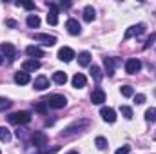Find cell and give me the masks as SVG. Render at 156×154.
I'll use <instances>...</instances> for the list:
<instances>
[{
  "label": "cell",
  "mask_w": 156,
  "mask_h": 154,
  "mask_svg": "<svg viewBox=\"0 0 156 154\" xmlns=\"http://www.w3.org/2000/svg\"><path fill=\"white\" fill-rule=\"evenodd\" d=\"M7 120L15 125H24V123H29L31 121V113L29 111H18V113H13V114L7 116Z\"/></svg>",
  "instance_id": "1"
},
{
  "label": "cell",
  "mask_w": 156,
  "mask_h": 154,
  "mask_svg": "<svg viewBox=\"0 0 156 154\" xmlns=\"http://www.w3.org/2000/svg\"><path fill=\"white\" fill-rule=\"evenodd\" d=\"M51 109H64L66 105H67V100H66V96H62V94H51L49 98H45L44 100Z\"/></svg>",
  "instance_id": "2"
},
{
  "label": "cell",
  "mask_w": 156,
  "mask_h": 154,
  "mask_svg": "<svg viewBox=\"0 0 156 154\" xmlns=\"http://www.w3.org/2000/svg\"><path fill=\"white\" fill-rule=\"evenodd\" d=\"M49 7V15H47V24L49 26H56L58 24V5L55 2H47Z\"/></svg>",
  "instance_id": "3"
},
{
  "label": "cell",
  "mask_w": 156,
  "mask_h": 154,
  "mask_svg": "<svg viewBox=\"0 0 156 154\" xmlns=\"http://www.w3.org/2000/svg\"><path fill=\"white\" fill-rule=\"evenodd\" d=\"M140 69H142V62L138 58H129L125 62V73L127 75H136V73H140Z\"/></svg>",
  "instance_id": "4"
},
{
  "label": "cell",
  "mask_w": 156,
  "mask_h": 154,
  "mask_svg": "<svg viewBox=\"0 0 156 154\" xmlns=\"http://www.w3.org/2000/svg\"><path fill=\"white\" fill-rule=\"evenodd\" d=\"M144 31H145V24H136V26H131V27L125 31V40L134 38V37H140Z\"/></svg>",
  "instance_id": "5"
},
{
  "label": "cell",
  "mask_w": 156,
  "mask_h": 154,
  "mask_svg": "<svg viewBox=\"0 0 156 154\" xmlns=\"http://www.w3.org/2000/svg\"><path fill=\"white\" fill-rule=\"evenodd\" d=\"M100 114H102V118H104L107 123H115V121H116V113H115V109H111V107H102V109H100Z\"/></svg>",
  "instance_id": "6"
},
{
  "label": "cell",
  "mask_w": 156,
  "mask_h": 154,
  "mask_svg": "<svg viewBox=\"0 0 156 154\" xmlns=\"http://www.w3.org/2000/svg\"><path fill=\"white\" fill-rule=\"evenodd\" d=\"M35 40L40 42V44H44V45H47V47H51V45L56 44V38H55V37H51V35H44V33H37V35H35Z\"/></svg>",
  "instance_id": "7"
},
{
  "label": "cell",
  "mask_w": 156,
  "mask_h": 154,
  "mask_svg": "<svg viewBox=\"0 0 156 154\" xmlns=\"http://www.w3.org/2000/svg\"><path fill=\"white\" fill-rule=\"evenodd\" d=\"M0 51H2V54H4L5 58H9V60H13V58L16 56V49H15L13 44H2V45H0Z\"/></svg>",
  "instance_id": "8"
},
{
  "label": "cell",
  "mask_w": 156,
  "mask_h": 154,
  "mask_svg": "<svg viewBox=\"0 0 156 154\" xmlns=\"http://www.w3.org/2000/svg\"><path fill=\"white\" fill-rule=\"evenodd\" d=\"M91 102H93L94 105H102V103L105 102V93H104L100 87H96V89L93 91V94H91Z\"/></svg>",
  "instance_id": "9"
},
{
  "label": "cell",
  "mask_w": 156,
  "mask_h": 154,
  "mask_svg": "<svg viewBox=\"0 0 156 154\" xmlns=\"http://www.w3.org/2000/svg\"><path fill=\"white\" fill-rule=\"evenodd\" d=\"M31 142H33V145H37L38 149H44V147L47 145V136H45L44 132H35L33 138H31Z\"/></svg>",
  "instance_id": "10"
},
{
  "label": "cell",
  "mask_w": 156,
  "mask_h": 154,
  "mask_svg": "<svg viewBox=\"0 0 156 154\" xmlns=\"http://www.w3.org/2000/svg\"><path fill=\"white\" fill-rule=\"evenodd\" d=\"M58 58H60L62 62H71V60L75 58V51H73L71 47H62V49L58 51Z\"/></svg>",
  "instance_id": "11"
},
{
  "label": "cell",
  "mask_w": 156,
  "mask_h": 154,
  "mask_svg": "<svg viewBox=\"0 0 156 154\" xmlns=\"http://www.w3.org/2000/svg\"><path fill=\"white\" fill-rule=\"evenodd\" d=\"M66 29L69 31V35H80V31H82V27H80V24H78L75 18H69L67 22H66Z\"/></svg>",
  "instance_id": "12"
},
{
  "label": "cell",
  "mask_w": 156,
  "mask_h": 154,
  "mask_svg": "<svg viewBox=\"0 0 156 154\" xmlns=\"http://www.w3.org/2000/svg\"><path fill=\"white\" fill-rule=\"evenodd\" d=\"M116 64H118L116 58H104V65H105V73H107V76H113V75H115Z\"/></svg>",
  "instance_id": "13"
},
{
  "label": "cell",
  "mask_w": 156,
  "mask_h": 154,
  "mask_svg": "<svg viewBox=\"0 0 156 154\" xmlns=\"http://www.w3.org/2000/svg\"><path fill=\"white\" fill-rule=\"evenodd\" d=\"M26 53H27V56H31V60L44 56V51H42L40 47H37V45H27V47H26Z\"/></svg>",
  "instance_id": "14"
},
{
  "label": "cell",
  "mask_w": 156,
  "mask_h": 154,
  "mask_svg": "<svg viewBox=\"0 0 156 154\" xmlns=\"http://www.w3.org/2000/svg\"><path fill=\"white\" fill-rule=\"evenodd\" d=\"M15 82H16L18 85H27V83L31 82V76H29V73H26V71H18V73L15 75Z\"/></svg>",
  "instance_id": "15"
},
{
  "label": "cell",
  "mask_w": 156,
  "mask_h": 154,
  "mask_svg": "<svg viewBox=\"0 0 156 154\" xmlns=\"http://www.w3.org/2000/svg\"><path fill=\"white\" fill-rule=\"evenodd\" d=\"M37 69H40V62L38 60H26V62L22 64V71H26V73L37 71Z\"/></svg>",
  "instance_id": "16"
},
{
  "label": "cell",
  "mask_w": 156,
  "mask_h": 154,
  "mask_svg": "<svg viewBox=\"0 0 156 154\" xmlns=\"http://www.w3.org/2000/svg\"><path fill=\"white\" fill-rule=\"evenodd\" d=\"M33 85H35L37 91H44V89L49 87V80H47L45 76H37L35 78V82H33Z\"/></svg>",
  "instance_id": "17"
},
{
  "label": "cell",
  "mask_w": 156,
  "mask_h": 154,
  "mask_svg": "<svg viewBox=\"0 0 156 154\" xmlns=\"http://www.w3.org/2000/svg\"><path fill=\"white\" fill-rule=\"evenodd\" d=\"M89 73H91V78H93L96 83H100V82H102V78H104V73H102V69H100L98 65H93Z\"/></svg>",
  "instance_id": "18"
},
{
  "label": "cell",
  "mask_w": 156,
  "mask_h": 154,
  "mask_svg": "<svg viewBox=\"0 0 156 154\" xmlns=\"http://www.w3.org/2000/svg\"><path fill=\"white\" fill-rule=\"evenodd\" d=\"M71 82H73V87H76V89H82V87L85 85V82H87V80H85V76H83L82 73H76V75L73 76V80H71Z\"/></svg>",
  "instance_id": "19"
},
{
  "label": "cell",
  "mask_w": 156,
  "mask_h": 154,
  "mask_svg": "<svg viewBox=\"0 0 156 154\" xmlns=\"http://www.w3.org/2000/svg\"><path fill=\"white\" fill-rule=\"evenodd\" d=\"M94 15H96L94 7L87 5V7L83 9V20H85V22H93V20H94Z\"/></svg>",
  "instance_id": "20"
},
{
  "label": "cell",
  "mask_w": 156,
  "mask_h": 154,
  "mask_svg": "<svg viewBox=\"0 0 156 154\" xmlns=\"http://www.w3.org/2000/svg\"><path fill=\"white\" fill-rule=\"evenodd\" d=\"M78 64H80V65H83V67H85V65H89V64H91V53H87V51L80 53V54H78Z\"/></svg>",
  "instance_id": "21"
},
{
  "label": "cell",
  "mask_w": 156,
  "mask_h": 154,
  "mask_svg": "<svg viewBox=\"0 0 156 154\" xmlns=\"http://www.w3.org/2000/svg\"><path fill=\"white\" fill-rule=\"evenodd\" d=\"M53 82H55V83H58V85H64V83L67 82V75H66V73H62V71H56V73L53 75Z\"/></svg>",
  "instance_id": "22"
},
{
  "label": "cell",
  "mask_w": 156,
  "mask_h": 154,
  "mask_svg": "<svg viewBox=\"0 0 156 154\" xmlns=\"http://www.w3.org/2000/svg\"><path fill=\"white\" fill-rule=\"evenodd\" d=\"M0 142H4V143H9V142H11V132H9V129H5V127H2V125H0Z\"/></svg>",
  "instance_id": "23"
},
{
  "label": "cell",
  "mask_w": 156,
  "mask_h": 154,
  "mask_svg": "<svg viewBox=\"0 0 156 154\" xmlns=\"http://www.w3.org/2000/svg\"><path fill=\"white\" fill-rule=\"evenodd\" d=\"M145 121H156V107H151L145 111Z\"/></svg>",
  "instance_id": "24"
},
{
  "label": "cell",
  "mask_w": 156,
  "mask_h": 154,
  "mask_svg": "<svg viewBox=\"0 0 156 154\" xmlns=\"http://www.w3.org/2000/svg\"><path fill=\"white\" fill-rule=\"evenodd\" d=\"M27 26H29V27H38L40 18L37 16V15H29V16H27Z\"/></svg>",
  "instance_id": "25"
},
{
  "label": "cell",
  "mask_w": 156,
  "mask_h": 154,
  "mask_svg": "<svg viewBox=\"0 0 156 154\" xmlns=\"http://www.w3.org/2000/svg\"><path fill=\"white\" fill-rule=\"evenodd\" d=\"M94 145H96V147H98L100 151H104V149L107 147V140H105L104 136H98V138L94 140Z\"/></svg>",
  "instance_id": "26"
},
{
  "label": "cell",
  "mask_w": 156,
  "mask_h": 154,
  "mask_svg": "<svg viewBox=\"0 0 156 154\" xmlns=\"http://www.w3.org/2000/svg\"><path fill=\"white\" fill-rule=\"evenodd\" d=\"M120 113H122L123 118H127V120H131V118H133V109H131V107H127V105H122V107H120Z\"/></svg>",
  "instance_id": "27"
},
{
  "label": "cell",
  "mask_w": 156,
  "mask_h": 154,
  "mask_svg": "<svg viewBox=\"0 0 156 154\" xmlns=\"http://www.w3.org/2000/svg\"><path fill=\"white\" fill-rule=\"evenodd\" d=\"M120 91H122V94H123L125 98H131V96L134 94V89H133L131 85H123V87H122Z\"/></svg>",
  "instance_id": "28"
},
{
  "label": "cell",
  "mask_w": 156,
  "mask_h": 154,
  "mask_svg": "<svg viewBox=\"0 0 156 154\" xmlns=\"http://www.w3.org/2000/svg\"><path fill=\"white\" fill-rule=\"evenodd\" d=\"M45 105H47V103L42 100V102H38V103L35 105V111H37V113H40V114H45V113H47V107H45Z\"/></svg>",
  "instance_id": "29"
},
{
  "label": "cell",
  "mask_w": 156,
  "mask_h": 154,
  "mask_svg": "<svg viewBox=\"0 0 156 154\" xmlns=\"http://www.w3.org/2000/svg\"><path fill=\"white\" fill-rule=\"evenodd\" d=\"M11 107V102L7 100V98H2L0 96V111H5V109H9Z\"/></svg>",
  "instance_id": "30"
},
{
  "label": "cell",
  "mask_w": 156,
  "mask_h": 154,
  "mask_svg": "<svg viewBox=\"0 0 156 154\" xmlns=\"http://www.w3.org/2000/svg\"><path fill=\"white\" fill-rule=\"evenodd\" d=\"M58 145H55V147H51V149H42L40 152H37V154H55V152H58Z\"/></svg>",
  "instance_id": "31"
},
{
  "label": "cell",
  "mask_w": 156,
  "mask_h": 154,
  "mask_svg": "<svg viewBox=\"0 0 156 154\" xmlns=\"http://www.w3.org/2000/svg\"><path fill=\"white\" fill-rule=\"evenodd\" d=\"M16 5L24 7V9H35V4L33 2H16Z\"/></svg>",
  "instance_id": "32"
},
{
  "label": "cell",
  "mask_w": 156,
  "mask_h": 154,
  "mask_svg": "<svg viewBox=\"0 0 156 154\" xmlns=\"http://www.w3.org/2000/svg\"><path fill=\"white\" fill-rule=\"evenodd\" d=\"M129 152H131V147H129V145H123V147H120L115 154H129Z\"/></svg>",
  "instance_id": "33"
},
{
  "label": "cell",
  "mask_w": 156,
  "mask_h": 154,
  "mask_svg": "<svg viewBox=\"0 0 156 154\" xmlns=\"http://www.w3.org/2000/svg\"><path fill=\"white\" fill-rule=\"evenodd\" d=\"M154 42H156V33H153V35H151V37L147 38V42H145V47H151V45H153Z\"/></svg>",
  "instance_id": "34"
},
{
  "label": "cell",
  "mask_w": 156,
  "mask_h": 154,
  "mask_svg": "<svg viewBox=\"0 0 156 154\" xmlns=\"http://www.w3.org/2000/svg\"><path fill=\"white\" fill-rule=\"evenodd\" d=\"M134 102H136V103H144V102H145V94H136V96H134Z\"/></svg>",
  "instance_id": "35"
},
{
  "label": "cell",
  "mask_w": 156,
  "mask_h": 154,
  "mask_svg": "<svg viewBox=\"0 0 156 154\" xmlns=\"http://www.w3.org/2000/svg\"><path fill=\"white\" fill-rule=\"evenodd\" d=\"M5 26H7V27H16V22L9 18V20H5Z\"/></svg>",
  "instance_id": "36"
},
{
  "label": "cell",
  "mask_w": 156,
  "mask_h": 154,
  "mask_svg": "<svg viewBox=\"0 0 156 154\" xmlns=\"http://www.w3.org/2000/svg\"><path fill=\"white\" fill-rule=\"evenodd\" d=\"M62 7H71V2H60Z\"/></svg>",
  "instance_id": "37"
},
{
  "label": "cell",
  "mask_w": 156,
  "mask_h": 154,
  "mask_svg": "<svg viewBox=\"0 0 156 154\" xmlns=\"http://www.w3.org/2000/svg\"><path fill=\"white\" fill-rule=\"evenodd\" d=\"M67 154H78V152H76V151H69Z\"/></svg>",
  "instance_id": "38"
},
{
  "label": "cell",
  "mask_w": 156,
  "mask_h": 154,
  "mask_svg": "<svg viewBox=\"0 0 156 154\" xmlns=\"http://www.w3.org/2000/svg\"><path fill=\"white\" fill-rule=\"evenodd\" d=\"M2 62H4V58H2V54H0V65H2Z\"/></svg>",
  "instance_id": "39"
},
{
  "label": "cell",
  "mask_w": 156,
  "mask_h": 154,
  "mask_svg": "<svg viewBox=\"0 0 156 154\" xmlns=\"http://www.w3.org/2000/svg\"><path fill=\"white\" fill-rule=\"evenodd\" d=\"M0 154H2V151H0Z\"/></svg>",
  "instance_id": "40"
}]
</instances>
